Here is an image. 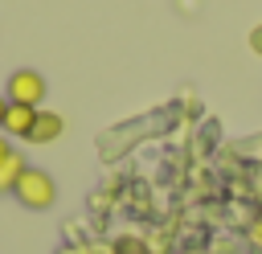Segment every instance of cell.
Segmentation results:
<instances>
[{
    "label": "cell",
    "mask_w": 262,
    "mask_h": 254,
    "mask_svg": "<svg viewBox=\"0 0 262 254\" xmlns=\"http://www.w3.org/2000/svg\"><path fill=\"white\" fill-rule=\"evenodd\" d=\"M37 111H41V107H20V102H8V115H4V135H12V139H29Z\"/></svg>",
    "instance_id": "3957f363"
},
{
    "label": "cell",
    "mask_w": 262,
    "mask_h": 254,
    "mask_svg": "<svg viewBox=\"0 0 262 254\" xmlns=\"http://www.w3.org/2000/svg\"><path fill=\"white\" fill-rule=\"evenodd\" d=\"M246 242H250V246H254V250L262 254V209H258V213L250 217V225H246Z\"/></svg>",
    "instance_id": "52a82bcc"
},
{
    "label": "cell",
    "mask_w": 262,
    "mask_h": 254,
    "mask_svg": "<svg viewBox=\"0 0 262 254\" xmlns=\"http://www.w3.org/2000/svg\"><path fill=\"white\" fill-rule=\"evenodd\" d=\"M61 131H66V119L57 111H37L33 131H29V143H53V139H61Z\"/></svg>",
    "instance_id": "277c9868"
},
{
    "label": "cell",
    "mask_w": 262,
    "mask_h": 254,
    "mask_svg": "<svg viewBox=\"0 0 262 254\" xmlns=\"http://www.w3.org/2000/svg\"><path fill=\"white\" fill-rule=\"evenodd\" d=\"M45 78L37 70H12L8 74V86H4V98L8 102H20V107H41L45 102Z\"/></svg>",
    "instance_id": "7a4b0ae2"
},
{
    "label": "cell",
    "mask_w": 262,
    "mask_h": 254,
    "mask_svg": "<svg viewBox=\"0 0 262 254\" xmlns=\"http://www.w3.org/2000/svg\"><path fill=\"white\" fill-rule=\"evenodd\" d=\"M250 49L262 57V25H254V29H250Z\"/></svg>",
    "instance_id": "ba28073f"
},
{
    "label": "cell",
    "mask_w": 262,
    "mask_h": 254,
    "mask_svg": "<svg viewBox=\"0 0 262 254\" xmlns=\"http://www.w3.org/2000/svg\"><path fill=\"white\" fill-rule=\"evenodd\" d=\"M115 254H147V242L127 234V238H119V242H115Z\"/></svg>",
    "instance_id": "8992f818"
},
{
    "label": "cell",
    "mask_w": 262,
    "mask_h": 254,
    "mask_svg": "<svg viewBox=\"0 0 262 254\" xmlns=\"http://www.w3.org/2000/svg\"><path fill=\"white\" fill-rule=\"evenodd\" d=\"M4 115H8V98H0V135H4Z\"/></svg>",
    "instance_id": "30bf717a"
},
{
    "label": "cell",
    "mask_w": 262,
    "mask_h": 254,
    "mask_svg": "<svg viewBox=\"0 0 262 254\" xmlns=\"http://www.w3.org/2000/svg\"><path fill=\"white\" fill-rule=\"evenodd\" d=\"M12 152H16V147H12V143H8V135H0V164H4V160H8V156H12Z\"/></svg>",
    "instance_id": "9c48e42d"
},
{
    "label": "cell",
    "mask_w": 262,
    "mask_h": 254,
    "mask_svg": "<svg viewBox=\"0 0 262 254\" xmlns=\"http://www.w3.org/2000/svg\"><path fill=\"white\" fill-rule=\"evenodd\" d=\"M12 197L25 205V209H53V201H57V184H53V176L45 172V168H25L20 172V180H16V188H12Z\"/></svg>",
    "instance_id": "6da1fadb"
},
{
    "label": "cell",
    "mask_w": 262,
    "mask_h": 254,
    "mask_svg": "<svg viewBox=\"0 0 262 254\" xmlns=\"http://www.w3.org/2000/svg\"><path fill=\"white\" fill-rule=\"evenodd\" d=\"M25 168H29V164H25V156H20V152H12V156L0 164V197L16 188V180H20V172H25Z\"/></svg>",
    "instance_id": "5b68a950"
}]
</instances>
